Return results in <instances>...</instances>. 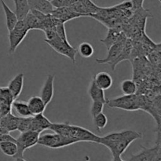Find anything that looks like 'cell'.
<instances>
[{"instance_id":"6da1fadb","label":"cell","mask_w":161,"mask_h":161,"mask_svg":"<svg viewBox=\"0 0 161 161\" xmlns=\"http://www.w3.org/2000/svg\"><path fill=\"white\" fill-rule=\"evenodd\" d=\"M143 135L133 130H124L118 132H111L101 137L98 144L108 149L113 157V160L122 161V155L134 141L141 139Z\"/></svg>"},{"instance_id":"7a4b0ae2","label":"cell","mask_w":161,"mask_h":161,"mask_svg":"<svg viewBox=\"0 0 161 161\" xmlns=\"http://www.w3.org/2000/svg\"><path fill=\"white\" fill-rule=\"evenodd\" d=\"M50 130L63 136L72 138L76 142H86L98 143L100 139V136L91 130L80 126L72 125L69 123H52Z\"/></svg>"},{"instance_id":"3957f363","label":"cell","mask_w":161,"mask_h":161,"mask_svg":"<svg viewBox=\"0 0 161 161\" xmlns=\"http://www.w3.org/2000/svg\"><path fill=\"white\" fill-rule=\"evenodd\" d=\"M40 134L34 130H27L20 132V135L16 138L17 146V153L14 157L17 160H25L24 158V153L27 149L33 147L38 144Z\"/></svg>"},{"instance_id":"277c9868","label":"cell","mask_w":161,"mask_h":161,"mask_svg":"<svg viewBox=\"0 0 161 161\" xmlns=\"http://www.w3.org/2000/svg\"><path fill=\"white\" fill-rule=\"evenodd\" d=\"M141 150L136 154L130 156L127 160L130 161H160L161 160V145L160 130H157V142L153 147L148 148L141 146Z\"/></svg>"},{"instance_id":"5b68a950","label":"cell","mask_w":161,"mask_h":161,"mask_svg":"<svg viewBox=\"0 0 161 161\" xmlns=\"http://www.w3.org/2000/svg\"><path fill=\"white\" fill-rule=\"evenodd\" d=\"M109 108H119L126 111H138L140 110L139 94L123 95L113 99H106L105 102Z\"/></svg>"},{"instance_id":"8992f818","label":"cell","mask_w":161,"mask_h":161,"mask_svg":"<svg viewBox=\"0 0 161 161\" xmlns=\"http://www.w3.org/2000/svg\"><path fill=\"white\" fill-rule=\"evenodd\" d=\"M77 143L76 141L72 138L63 136L59 134H45L39 135L38 144L50 149H60V148L66 147L71 145Z\"/></svg>"},{"instance_id":"52a82bcc","label":"cell","mask_w":161,"mask_h":161,"mask_svg":"<svg viewBox=\"0 0 161 161\" xmlns=\"http://www.w3.org/2000/svg\"><path fill=\"white\" fill-rule=\"evenodd\" d=\"M28 31H29V30L27 28L25 20L23 19L17 20L14 28L9 31L8 37H9V54H13L16 51L19 45L25 39Z\"/></svg>"},{"instance_id":"ba28073f","label":"cell","mask_w":161,"mask_h":161,"mask_svg":"<svg viewBox=\"0 0 161 161\" xmlns=\"http://www.w3.org/2000/svg\"><path fill=\"white\" fill-rule=\"evenodd\" d=\"M45 42L58 53L69 58L72 62H75L77 50L72 47L69 42L62 40L57 34L51 39H45Z\"/></svg>"},{"instance_id":"9c48e42d","label":"cell","mask_w":161,"mask_h":161,"mask_svg":"<svg viewBox=\"0 0 161 161\" xmlns=\"http://www.w3.org/2000/svg\"><path fill=\"white\" fill-rule=\"evenodd\" d=\"M127 37L125 36L123 39H121L120 40L116 42V43L112 45L108 50V54H107L106 58H103V59H98V58H97L96 59V62L98 63V64H107L108 65H110L116 59V58L119 56L120 52L122 51L123 48H124V45H125L126 41H127Z\"/></svg>"},{"instance_id":"30bf717a","label":"cell","mask_w":161,"mask_h":161,"mask_svg":"<svg viewBox=\"0 0 161 161\" xmlns=\"http://www.w3.org/2000/svg\"><path fill=\"white\" fill-rule=\"evenodd\" d=\"M54 75L49 74L40 91V97L47 106L51 102L54 95Z\"/></svg>"},{"instance_id":"8fae6325","label":"cell","mask_w":161,"mask_h":161,"mask_svg":"<svg viewBox=\"0 0 161 161\" xmlns=\"http://www.w3.org/2000/svg\"><path fill=\"white\" fill-rule=\"evenodd\" d=\"M52 17H55L60 21L65 23L69 20H73V19L78 18V17H83L81 14L75 12L73 9L71 8V6H67V7H61V8H55L52 14H50Z\"/></svg>"},{"instance_id":"7c38bea8","label":"cell","mask_w":161,"mask_h":161,"mask_svg":"<svg viewBox=\"0 0 161 161\" xmlns=\"http://www.w3.org/2000/svg\"><path fill=\"white\" fill-rule=\"evenodd\" d=\"M52 123L46 117L43 113L34 115L31 116L30 130H34L41 134L45 130L50 129Z\"/></svg>"},{"instance_id":"4fadbf2b","label":"cell","mask_w":161,"mask_h":161,"mask_svg":"<svg viewBox=\"0 0 161 161\" xmlns=\"http://www.w3.org/2000/svg\"><path fill=\"white\" fill-rule=\"evenodd\" d=\"M19 119H20L19 116H14L11 113V112H9L6 115L0 117V128L7 133L14 131L17 130Z\"/></svg>"},{"instance_id":"5bb4252c","label":"cell","mask_w":161,"mask_h":161,"mask_svg":"<svg viewBox=\"0 0 161 161\" xmlns=\"http://www.w3.org/2000/svg\"><path fill=\"white\" fill-rule=\"evenodd\" d=\"M24 74L19 73L14 77L8 83L7 88L12 94L14 99H17V97L22 93L24 87Z\"/></svg>"},{"instance_id":"9a60e30c","label":"cell","mask_w":161,"mask_h":161,"mask_svg":"<svg viewBox=\"0 0 161 161\" xmlns=\"http://www.w3.org/2000/svg\"><path fill=\"white\" fill-rule=\"evenodd\" d=\"M132 50H133L132 40L130 38H127L122 51L120 52L119 56L116 58V59L109 65L110 69H111L112 70H115V69H116V67L117 66V64H119L121 61H126V60H131Z\"/></svg>"},{"instance_id":"2e32d148","label":"cell","mask_w":161,"mask_h":161,"mask_svg":"<svg viewBox=\"0 0 161 161\" xmlns=\"http://www.w3.org/2000/svg\"><path fill=\"white\" fill-rule=\"evenodd\" d=\"M28 2L30 9H36L47 15L51 14L55 9L51 2L48 0H28Z\"/></svg>"},{"instance_id":"e0dca14e","label":"cell","mask_w":161,"mask_h":161,"mask_svg":"<svg viewBox=\"0 0 161 161\" xmlns=\"http://www.w3.org/2000/svg\"><path fill=\"white\" fill-rule=\"evenodd\" d=\"M126 34L123 31L116 29V28H109L108 30V33L105 39H101V42L104 44L106 47L107 50L109 49V47L116 42L120 40L124 37H125Z\"/></svg>"},{"instance_id":"ac0fdd59","label":"cell","mask_w":161,"mask_h":161,"mask_svg":"<svg viewBox=\"0 0 161 161\" xmlns=\"http://www.w3.org/2000/svg\"><path fill=\"white\" fill-rule=\"evenodd\" d=\"M95 84L103 91L109 89L113 86V80L111 75L106 72H101L96 74L93 78Z\"/></svg>"},{"instance_id":"d6986e66","label":"cell","mask_w":161,"mask_h":161,"mask_svg":"<svg viewBox=\"0 0 161 161\" xmlns=\"http://www.w3.org/2000/svg\"><path fill=\"white\" fill-rule=\"evenodd\" d=\"M27 103H28V106L32 116L43 113L46 109V107H47V105L44 103V102L41 98L40 96H33V97H31L28 99Z\"/></svg>"},{"instance_id":"ffe728a7","label":"cell","mask_w":161,"mask_h":161,"mask_svg":"<svg viewBox=\"0 0 161 161\" xmlns=\"http://www.w3.org/2000/svg\"><path fill=\"white\" fill-rule=\"evenodd\" d=\"M88 94L91 97L92 102H102L105 104L106 102V98H105V91L101 89L100 87L97 86L94 83V81L91 80V84H90L89 88H88Z\"/></svg>"},{"instance_id":"44dd1931","label":"cell","mask_w":161,"mask_h":161,"mask_svg":"<svg viewBox=\"0 0 161 161\" xmlns=\"http://www.w3.org/2000/svg\"><path fill=\"white\" fill-rule=\"evenodd\" d=\"M0 3H1L2 6H3V9L5 13V16H6V28H7L8 31H9L14 28L18 19H17L15 12H14V11H12L9 9V7L6 5L4 0H0Z\"/></svg>"},{"instance_id":"7402d4cb","label":"cell","mask_w":161,"mask_h":161,"mask_svg":"<svg viewBox=\"0 0 161 161\" xmlns=\"http://www.w3.org/2000/svg\"><path fill=\"white\" fill-rule=\"evenodd\" d=\"M11 108H14L15 113H17V116H19V117H28V116H32L28 106V103L26 102L15 99L13 102Z\"/></svg>"},{"instance_id":"603a6c76","label":"cell","mask_w":161,"mask_h":161,"mask_svg":"<svg viewBox=\"0 0 161 161\" xmlns=\"http://www.w3.org/2000/svg\"><path fill=\"white\" fill-rule=\"evenodd\" d=\"M15 5V14L18 20H22L30 11L28 0H14Z\"/></svg>"},{"instance_id":"cb8c5ba5","label":"cell","mask_w":161,"mask_h":161,"mask_svg":"<svg viewBox=\"0 0 161 161\" xmlns=\"http://www.w3.org/2000/svg\"><path fill=\"white\" fill-rule=\"evenodd\" d=\"M0 149L5 155L14 157L17 153V146L16 141L0 142Z\"/></svg>"},{"instance_id":"d4e9b609","label":"cell","mask_w":161,"mask_h":161,"mask_svg":"<svg viewBox=\"0 0 161 161\" xmlns=\"http://www.w3.org/2000/svg\"><path fill=\"white\" fill-rule=\"evenodd\" d=\"M120 90L124 95H132L137 94L138 86L134 80H125L121 82Z\"/></svg>"},{"instance_id":"484cf974","label":"cell","mask_w":161,"mask_h":161,"mask_svg":"<svg viewBox=\"0 0 161 161\" xmlns=\"http://www.w3.org/2000/svg\"><path fill=\"white\" fill-rule=\"evenodd\" d=\"M77 52L80 53L81 57L84 58H89L93 56L94 53V50L93 46L87 42H83L80 44Z\"/></svg>"},{"instance_id":"4316f807","label":"cell","mask_w":161,"mask_h":161,"mask_svg":"<svg viewBox=\"0 0 161 161\" xmlns=\"http://www.w3.org/2000/svg\"><path fill=\"white\" fill-rule=\"evenodd\" d=\"M148 56V59L149 60L152 64L157 66L158 69H160V43L156 47L154 50H153Z\"/></svg>"},{"instance_id":"83f0119b","label":"cell","mask_w":161,"mask_h":161,"mask_svg":"<svg viewBox=\"0 0 161 161\" xmlns=\"http://www.w3.org/2000/svg\"><path fill=\"white\" fill-rule=\"evenodd\" d=\"M93 119H94V126L97 130H101L102 129L105 128L108 124V118L103 113L96 115L95 116L93 117Z\"/></svg>"},{"instance_id":"f1b7e54d","label":"cell","mask_w":161,"mask_h":161,"mask_svg":"<svg viewBox=\"0 0 161 161\" xmlns=\"http://www.w3.org/2000/svg\"><path fill=\"white\" fill-rule=\"evenodd\" d=\"M0 101L12 105L14 99L7 87H0Z\"/></svg>"},{"instance_id":"f546056e","label":"cell","mask_w":161,"mask_h":161,"mask_svg":"<svg viewBox=\"0 0 161 161\" xmlns=\"http://www.w3.org/2000/svg\"><path fill=\"white\" fill-rule=\"evenodd\" d=\"M31 116H28V117H20L18 127H17V130H19L20 132L30 130Z\"/></svg>"},{"instance_id":"4dcf8cb0","label":"cell","mask_w":161,"mask_h":161,"mask_svg":"<svg viewBox=\"0 0 161 161\" xmlns=\"http://www.w3.org/2000/svg\"><path fill=\"white\" fill-rule=\"evenodd\" d=\"M105 104L102 102H92L91 106V114L94 117L96 115L103 112L104 106Z\"/></svg>"},{"instance_id":"1f68e13d","label":"cell","mask_w":161,"mask_h":161,"mask_svg":"<svg viewBox=\"0 0 161 161\" xmlns=\"http://www.w3.org/2000/svg\"><path fill=\"white\" fill-rule=\"evenodd\" d=\"M50 2L54 8H61L71 6L76 0H52Z\"/></svg>"},{"instance_id":"d6a6232c","label":"cell","mask_w":161,"mask_h":161,"mask_svg":"<svg viewBox=\"0 0 161 161\" xmlns=\"http://www.w3.org/2000/svg\"><path fill=\"white\" fill-rule=\"evenodd\" d=\"M145 0H131L132 6H133V9H139V8L143 7V3Z\"/></svg>"},{"instance_id":"836d02e7","label":"cell","mask_w":161,"mask_h":161,"mask_svg":"<svg viewBox=\"0 0 161 161\" xmlns=\"http://www.w3.org/2000/svg\"><path fill=\"white\" fill-rule=\"evenodd\" d=\"M48 1H52V0H48Z\"/></svg>"}]
</instances>
